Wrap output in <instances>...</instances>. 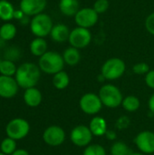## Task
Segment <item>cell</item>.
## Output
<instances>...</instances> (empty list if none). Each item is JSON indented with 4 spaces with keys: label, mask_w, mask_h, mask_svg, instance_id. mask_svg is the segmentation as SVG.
Returning <instances> with one entry per match:
<instances>
[{
    "label": "cell",
    "mask_w": 154,
    "mask_h": 155,
    "mask_svg": "<svg viewBox=\"0 0 154 155\" xmlns=\"http://www.w3.org/2000/svg\"><path fill=\"white\" fill-rule=\"evenodd\" d=\"M41 77L39 66L33 63H24L16 70L15 80L18 85L24 89L34 87Z\"/></svg>",
    "instance_id": "1"
},
{
    "label": "cell",
    "mask_w": 154,
    "mask_h": 155,
    "mask_svg": "<svg viewBox=\"0 0 154 155\" xmlns=\"http://www.w3.org/2000/svg\"><path fill=\"white\" fill-rule=\"evenodd\" d=\"M63 55L56 52L47 51L39 58L38 66L41 71L48 74H55L61 71L64 66Z\"/></svg>",
    "instance_id": "2"
},
{
    "label": "cell",
    "mask_w": 154,
    "mask_h": 155,
    "mask_svg": "<svg viewBox=\"0 0 154 155\" xmlns=\"http://www.w3.org/2000/svg\"><path fill=\"white\" fill-rule=\"evenodd\" d=\"M99 97L103 105L109 108H116L123 103V94L118 87L113 84H105L99 91Z\"/></svg>",
    "instance_id": "3"
},
{
    "label": "cell",
    "mask_w": 154,
    "mask_h": 155,
    "mask_svg": "<svg viewBox=\"0 0 154 155\" xmlns=\"http://www.w3.org/2000/svg\"><path fill=\"white\" fill-rule=\"evenodd\" d=\"M53 21L52 18L44 13L36 15L33 16L30 21V29L31 32L36 37H45L50 35L53 28Z\"/></svg>",
    "instance_id": "4"
},
{
    "label": "cell",
    "mask_w": 154,
    "mask_h": 155,
    "mask_svg": "<svg viewBox=\"0 0 154 155\" xmlns=\"http://www.w3.org/2000/svg\"><path fill=\"white\" fill-rule=\"evenodd\" d=\"M124 62L117 57L108 59L102 66L101 73L106 80H116L122 77L125 72Z\"/></svg>",
    "instance_id": "5"
},
{
    "label": "cell",
    "mask_w": 154,
    "mask_h": 155,
    "mask_svg": "<svg viewBox=\"0 0 154 155\" xmlns=\"http://www.w3.org/2000/svg\"><path fill=\"white\" fill-rule=\"evenodd\" d=\"M30 131V125L27 121L22 118H15L10 121L5 128L6 134L14 140L25 138Z\"/></svg>",
    "instance_id": "6"
},
{
    "label": "cell",
    "mask_w": 154,
    "mask_h": 155,
    "mask_svg": "<svg viewBox=\"0 0 154 155\" xmlns=\"http://www.w3.org/2000/svg\"><path fill=\"white\" fill-rule=\"evenodd\" d=\"M79 104L82 111L89 115H93L98 114L103 106V103L99 95L93 93L84 94L80 99Z\"/></svg>",
    "instance_id": "7"
},
{
    "label": "cell",
    "mask_w": 154,
    "mask_h": 155,
    "mask_svg": "<svg viewBox=\"0 0 154 155\" xmlns=\"http://www.w3.org/2000/svg\"><path fill=\"white\" fill-rule=\"evenodd\" d=\"M92 40V34L89 29L84 27H76L71 31L69 36V43L71 46L77 49L86 47Z\"/></svg>",
    "instance_id": "8"
},
{
    "label": "cell",
    "mask_w": 154,
    "mask_h": 155,
    "mask_svg": "<svg viewBox=\"0 0 154 155\" xmlns=\"http://www.w3.org/2000/svg\"><path fill=\"white\" fill-rule=\"evenodd\" d=\"M70 138L74 145L79 147H84L91 143L93 139V134L88 126L80 124L75 126L72 130Z\"/></svg>",
    "instance_id": "9"
},
{
    "label": "cell",
    "mask_w": 154,
    "mask_h": 155,
    "mask_svg": "<svg viewBox=\"0 0 154 155\" xmlns=\"http://www.w3.org/2000/svg\"><path fill=\"white\" fill-rule=\"evenodd\" d=\"M74 19L78 26L88 29L97 23L98 14L93 8H82L74 15Z\"/></svg>",
    "instance_id": "10"
},
{
    "label": "cell",
    "mask_w": 154,
    "mask_h": 155,
    "mask_svg": "<svg viewBox=\"0 0 154 155\" xmlns=\"http://www.w3.org/2000/svg\"><path fill=\"white\" fill-rule=\"evenodd\" d=\"M43 139L44 143L50 146H59L65 140V133L60 126L52 125L45 129Z\"/></svg>",
    "instance_id": "11"
},
{
    "label": "cell",
    "mask_w": 154,
    "mask_h": 155,
    "mask_svg": "<svg viewBox=\"0 0 154 155\" xmlns=\"http://www.w3.org/2000/svg\"><path fill=\"white\" fill-rule=\"evenodd\" d=\"M134 143L138 149L143 153H154V133L151 131H143L138 134Z\"/></svg>",
    "instance_id": "12"
},
{
    "label": "cell",
    "mask_w": 154,
    "mask_h": 155,
    "mask_svg": "<svg viewBox=\"0 0 154 155\" xmlns=\"http://www.w3.org/2000/svg\"><path fill=\"white\" fill-rule=\"evenodd\" d=\"M46 6V0H21L20 9L25 15L34 16L43 13Z\"/></svg>",
    "instance_id": "13"
},
{
    "label": "cell",
    "mask_w": 154,
    "mask_h": 155,
    "mask_svg": "<svg viewBox=\"0 0 154 155\" xmlns=\"http://www.w3.org/2000/svg\"><path fill=\"white\" fill-rule=\"evenodd\" d=\"M18 84L11 76L0 75V96L3 98H12L18 91Z\"/></svg>",
    "instance_id": "14"
},
{
    "label": "cell",
    "mask_w": 154,
    "mask_h": 155,
    "mask_svg": "<svg viewBox=\"0 0 154 155\" xmlns=\"http://www.w3.org/2000/svg\"><path fill=\"white\" fill-rule=\"evenodd\" d=\"M70 30L67 25L64 24H58L53 26L52 31L50 33L51 38L57 43H64L69 39Z\"/></svg>",
    "instance_id": "15"
},
{
    "label": "cell",
    "mask_w": 154,
    "mask_h": 155,
    "mask_svg": "<svg viewBox=\"0 0 154 155\" xmlns=\"http://www.w3.org/2000/svg\"><path fill=\"white\" fill-rule=\"evenodd\" d=\"M24 101L30 107H37L42 102V94L35 87L25 89L24 94Z\"/></svg>",
    "instance_id": "16"
},
{
    "label": "cell",
    "mask_w": 154,
    "mask_h": 155,
    "mask_svg": "<svg viewBox=\"0 0 154 155\" xmlns=\"http://www.w3.org/2000/svg\"><path fill=\"white\" fill-rule=\"evenodd\" d=\"M59 9L66 16H74L79 9L78 0H60Z\"/></svg>",
    "instance_id": "17"
},
{
    "label": "cell",
    "mask_w": 154,
    "mask_h": 155,
    "mask_svg": "<svg viewBox=\"0 0 154 155\" xmlns=\"http://www.w3.org/2000/svg\"><path fill=\"white\" fill-rule=\"evenodd\" d=\"M89 128L93 134V135L95 136H103L107 132V124L105 120L103 117L95 116L92 119L89 124Z\"/></svg>",
    "instance_id": "18"
},
{
    "label": "cell",
    "mask_w": 154,
    "mask_h": 155,
    "mask_svg": "<svg viewBox=\"0 0 154 155\" xmlns=\"http://www.w3.org/2000/svg\"><path fill=\"white\" fill-rule=\"evenodd\" d=\"M63 58L65 64H67L70 66H74V65H76L80 62L81 54L77 48L71 46L64 50L63 54Z\"/></svg>",
    "instance_id": "19"
},
{
    "label": "cell",
    "mask_w": 154,
    "mask_h": 155,
    "mask_svg": "<svg viewBox=\"0 0 154 155\" xmlns=\"http://www.w3.org/2000/svg\"><path fill=\"white\" fill-rule=\"evenodd\" d=\"M30 52L35 56L41 57L47 52V43L42 37L34 38L30 44Z\"/></svg>",
    "instance_id": "20"
},
{
    "label": "cell",
    "mask_w": 154,
    "mask_h": 155,
    "mask_svg": "<svg viewBox=\"0 0 154 155\" xmlns=\"http://www.w3.org/2000/svg\"><path fill=\"white\" fill-rule=\"evenodd\" d=\"M14 5L7 0H0V19L3 21H10L14 18Z\"/></svg>",
    "instance_id": "21"
},
{
    "label": "cell",
    "mask_w": 154,
    "mask_h": 155,
    "mask_svg": "<svg viewBox=\"0 0 154 155\" xmlns=\"http://www.w3.org/2000/svg\"><path fill=\"white\" fill-rule=\"evenodd\" d=\"M69 83H70V78H69V75L67 74L66 72L61 71V72L54 74L53 84L56 89L64 90L69 85Z\"/></svg>",
    "instance_id": "22"
},
{
    "label": "cell",
    "mask_w": 154,
    "mask_h": 155,
    "mask_svg": "<svg viewBox=\"0 0 154 155\" xmlns=\"http://www.w3.org/2000/svg\"><path fill=\"white\" fill-rule=\"evenodd\" d=\"M16 35V27L12 23H5L0 27V37L5 41H10Z\"/></svg>",
    "instance_id": "23"
},
{
    "label": "cell",
    "mask_w": 154,
    "mask_h": 155,
    "mask_svg": "<svg viewBox=\"0 0 154 155\" xmlns=\"http://www.w3.org/2000/svg\"><path fill=\"white\" fill-rule=\"evenodd\" d=\"M122 105L127 112H135L140 108L141 102L136 96L128 95L125 98H123Z\"/></svg>",
    "instance_id": "24"
},
{
    "label": "cell",
    "mask_w": 154,
    "mask_h": 155,
    "mask_svg": "<svg viewBox=\"0 0 154 155\" xmlns=\"http://www.w3.org/2000/svg\"><path fill=\"white\" fill-rule=\"evenodd\" d=\"M17 68L15 67V64L14 62L9 60H3L0 63V74L1 75L5 76H13L15 75Z\"/></svg>",
    "instance_id": "25"
},
{
    "label": "cell",
    "mask_w": 154,
    "mask_h": 155,
    "mask_svg": "<svg viewBox=\"0 0 154 155\" xmlns=\"http://www.w3.org/2000/svg\"><path fill=\"white\" fill-rule=\"evenodd\" d=\"M132 152L129 149L128 145L123 142H115L111 147L112 155H131Z\"/></svg>",
    "instance_id": "26"
},
{
    "label": "cell",
    "mask_w": 154,
    "mask_h": 155,
    "mask_svg": "<svg viewBox=\"0 0 154 155\" xmlns=\"http://www.w3.org/2000/svg\"><path fill=\"white\" fill-rule=\"evenodd\" d=\"M0 149H1V153H5V155H11L16 150L15 140L9 137L4 139L1 143Z\"/></svg>",
    "instance_id": "27"
},
{
    "label": "cell",
    "mask_w": 154,
    "mask_h": 155,
    "mask_svg": "<svg viewBox=\"0 0 154 155\" xmlns=\"http://www.w3.org/2000/svg\"><path fill=\"white\" fill-rule=\"evenodd\" d=\"M4 56H5V60H9V61H15L17 59L20 58L21 56V50L19 47L17 46H10L8 48L5 49V53H4Z\"/></svg>",
    "instance_id": "28"
},
{
    "label": "cell",
    "mask_w": 154,
    "mask_h": 155,
    "mask_svg": "<svg viewBox=\"0 0 154 155\" xmlns=\"http://www.w3.org/2000/svg\"><path fill=\"white\" fill-rule=\"evenodd\" d=\"M83 155H106V152L102 145L92 144L85 148Z\"/></svg>",
    "instance_id": "29"
},
{
    "label": "cell",
    "mask_w": 154,
    "mask_h": 155,
    "mask_svg": "<svg viewBox=\"0 0 154 155\" xmlns=\"http://www.w3.org/2000/svg\"><path fill=\"white\" fill-rule=\"evenodd\" d=\"M93 8L95 10V12L98 15L103 14L106 12L107 9L109 8V1L108 0H96L93 4Z\"/></svg>",
    "instance_id": "30"
},
{
    "label": "cell",
    "mask_w": 154,
    "mask_h": 155,
    "mask_svg": "<svg viewBox=\"0 0 154 155\" xmlns=\"http://www.w3.org/2000/svg\"><path fill=\"white\" fill-rule=\"evenodd\" d=\"M133 70L136 74H146L150 71V67L146 63H138L133 65Z\"/></svg>",
    "instance_id": "31"
},
{
    "label": "cell",
    "mask_w": 154,
    "mask_h": 155,
    "mask_svg": "<svg viewBox=\"0 0 154 155\" xmlns=\"http://www.w3.org/2000/svg\"><path fill=\"white\" fill-rule=\"evenodd\" d=\"M145 27L147 31L154 35V13L149 15L145 20Z\"/></svg>",
    "instance_id": "32"
},
{
    "label": "cell",
    "mask_w": 154,
    "mask_h": 155,
    "mask_svg": "<svg viewBox=\"0 0 154 155\" xmlns=\"http://www.w3.org/2000/svg\"><path fill=\"white\" fill-rule=\"evenodd\" d=\"M130 124V120L127 116H122L118 119L116 125L119 129H124L127 128Z\"/></svg>",
    "instance_id": "33"
},
{
    "label": "cell",
    "mask_w": 154,
    "mask_h": 155,
    "mask_svg": "<svg viewBox=\"0 0 154 155\" xmlns=\"http://www.w3.org/2000/svg\"><path fill=\"white\" fill-rule=\"evenodd\" d=\"M145 83H146V84H147L150 88L154 89V70L149 71V72L146 74V76H145Z\"/></svg>",
    "instance_id": "34"
},
{
    "label": "cell",
    "mask_w": 154,
    "mask_h": 155,
    "mask_svg": "<svg viewBox=\"0 0 154 155\" xmlns=\"http://www.w3.org/2000/svg\"><path fill=\"white\" fill-rule=\"evenodd\" d=\"M25 15V14L23 13V11L20 9V10H15V13H14V18L15 19H17V20H21L23 18V16Z\"/></svg>",
    "instance_id": "35"
},
{
    "label": "cell",
    "mask_w": 154,
    "mask_h": 155,
    "mask_svg": "<svg viewBox=\"0 0 154 155\" xmlns=\"http://www.w3.org/2000/svg\"><path fill=\"white\" fill-rule=\"evenodd\" d=\"M105 135H106L107 139H109V140H115L116 139V134L113 131H107Z\"/></svg>",
    "instance_id": "36"
},
{
    "label": "cell",
    "mask_w": 154,
    "mask_h": 155,
    "mask_svg": "<svg viewBox=\"0 0 154 155\" xmlns=\"http://www.w3.org/2000/svg\"><path fill=\"white\" fill-rule=\"evenodd\" d=\"M149 109L154 114V94L150 97V100H149Z\"/></svg>",
    "instance_id": "37"
},
{
    "label": "cell",
    "mask_w": 154,
    "mask_h": 155,
    "mask_svg": "<svg viewBox=\"0 0 154 155\" xmlns=\"http://www.w3.org/2000/svg\"><path fill=\"white\" fill-rule=\"evenodd\" d=\"M11 155H29V153L23 149H19V150H15V152H14Z\"/></svg>",
    "instance_id": "38"
},
{
    "label": "cell",
    "mask_w": 154,
    "mask_h": 155,
    "mask_svg": "<svg viewBox=\"0 0 154 155\" xmlns=\"http://www.w3.org/2000/svg\"><path fill=\"white\" fill-rule=\"evenodd\" d=\"M20 23L23 24V25H25V24H28L29 23V18H28V15H24L23 18L20 20Z\"/></svg>",
    "instance_id": "39"
},
{
    "label": "cell",
    "mask_w": 154,
    "mask_h": 155,
    "mask_svg": "<svg viewBox=\"0 0 154 155\" xmlns=\"http://www.w3.org/2000/svg\"><path fill=\"white\" fill-rule=\"evenodd\" d=\"M5 40H3V39L0 37V47L4 46V45H5Z\"/></svg>",
    "instance_id": "40"
},
{
    "label": "cell",
    "mask_w": 154,
    "mask_h": 155,
    "mask_svg": "<svg viewBox=\"0 0 154 155\" xmlns=\"http://www.w3.org/2000/svg\"><path fill=\"white\" fill-rule=\"evenodd\" d=\"M131 155H144V154H143V153H132Z\"/></svg>",
    "instance_id": "41"
},
{
    "label": "cell",
    "mask_w": 154,
    "mask_h": 155,
    "mask_svg": "<svg viewBox=\"0 0 154 155\" xmlns=\"http://www.w3.org/2000/svg\"><path fill=\"white\" fill-rule=\"evenodd\" d=\"M0 155H5V153H0Z\"/></svg>",
    "instance_id": "42"
},
{
    "label": "cell",
    "mask_w": 154,
    "mask_h": 155,
    "mask_svg": "<svg viewBox=\"0 0 154 155\" xmlns=\"http://www.w3.org/2000/svg\"><path fill=\"white\" fill-rule=\"evenodd\" d=\"M1 61H2V60H1V59H0V63H1Z\"/></svg>",
    "instance_id": "43"
}]
</instances>
